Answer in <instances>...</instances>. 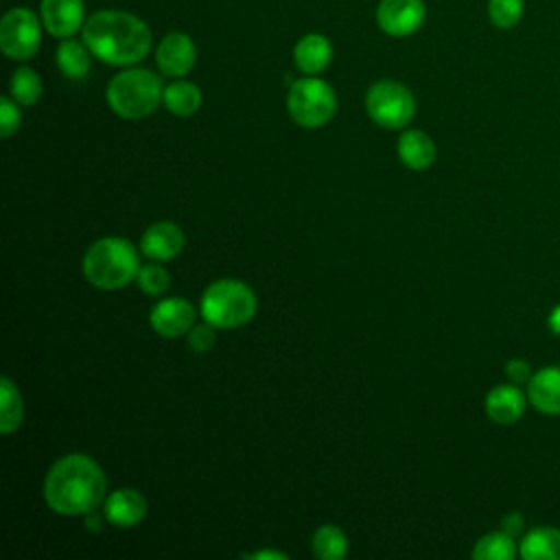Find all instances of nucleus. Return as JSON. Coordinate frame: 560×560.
Segmentation results:
<instances>
[{
	"label": "nucleus",
	"mask_w": 560,
	"mask_h": 560,
	"mask_svg": "<svg viewBox=\"0 0 560 560\" xmlns=\"http://www.w3.org/2000/svg\"><path fill=\"white\" fill-rule=\"evenodd\" d=\"M107 477L103 468L83 453L57 459L44 479V501L61 516H85L105 501Z\"/></svg>",
	"instance_id": "f257e3e1"
},
{
	"label": "nucleus",
	"mask_w": 560,
	"mask_h": 560,
	"mask_svg": "<svg viewBox=\"0 0 560 560\" xmlns=\"http://www.w3.org/2000/svg\"><path fill=\"white\" fill-rule=\"evenodd\" d=\"M81 39L92 57L109 66H136L151 50V31L133 13L103 9L92 13L83 28Z\"/></svg>",
	"instance_id": "f03ea898"
},
{
	"label": "nucleus",
	"mask_w": 560,
	"mask_h": 560,
	"mask_svg": "<svg viewBox=\"0 0 560 560\" xmlns=\"http://www.w3.org/2000/svg\"><path fill=\"white\" fill-rule=\"evenodd\" d=\"M81 269L85 280L96 289L116 291L136 280L140 269V256L127 238L105 236L88 247Z\"/></svg>",
	"instance_id": "7ed1b4c3"
},
{
	"label": "nucleus",
	"mask_w": 560,
	"mask_h": 560,
	"mask_svg": "<svg viewBox=\"0 0 560 560\" xmlns=\"http://www.w3.org/2000/svg\"><path fill=\"white\" fill-rule=\"evenodd\" d=\"M105 96L114 114L127 120H138L158 109L164 96V85L155 72L127 66V70L112 77Z\"/></svg>",
	"instance_id": "20e7f679"
},
{
	"label": "nucleus",
	"mask_w": 560,
	"mask_h": 560,
	"mask_svg": "<svg viewBox=\"0 0 560 560\" xmlns=\"http://www.w3.org/2000/svg\"><path fill=\"white\" fill-rule=\"evenodd\" d=\"M258 302L252 287L234 278H221L206 287L199 311L214 328H238L256 315Z\"/></svg>",
	"instance_id": "39448f33"
},
{
	"label": "nucleus",
	"mask_w": 560,
	"mask_h": 560,
	"mask_svg": "<svg viewBox=\"0 0 560 560\" xmlns=\"http://www.w3.org/2000/svg\"><path fill=\"white\" fill-rule=\"evenodd\" d=\"M287 109L293 122L306 129H315L335 116L337 94L324 79L306 74L291 83L287 94Z\"/></svg>",
	"instance_id": "423d86ee"
},
{
	"label": "nucleus",
	"mask_w": 560,
	"mask_h": 560,
	"mask_svg": "<svg viewBox=\"0 0 560 560\" xmlns=\"http://www.w3.org/2000/svg\"><path fill=\"white\" fill-rule=\"evenodd\" d=\"M365 112L378 127L402 129L416 114V98L407 85L381 79L365 94Z\"/></svg>",
	"instance_id": "0eeeda50"
},
{
	"label": "nucleus",
	"mask_w": 560,
	"mask_h": 560,
	"mask_svg": "<svg viewBox=\"0 0 560 560\" xmlns=\"http://www.w3.org/2000/svg\"><path fill=\"white\" fill-rule=\"evenodd\" d=\"M42 22L28 7H13L0 20V48L9 59L26 61L42 44Z\"/></svg>",
	"instance_id": "6e6552de"
},
{
	"label": "nucleus",
	"mask_w": 560,
	"mask_h": 560,
	"mask_svg": "<svg viewBox=\"0 0 560 560\" xmlns=\"http://www.w3.org/2000/svg\"><path fill=\"white\" fill-rule=\"evenodd\" d=\"M427 18L424 0H381L376 7V24L392 37L413 35Z\"/></svg>",
	"instance_id": "1a4fd4ad"
},
{
	"label": "nucleus",
	"mask_w": 560,
	"mask_h": 560,
	"mask_svg": "<svg viewBox=\"0 0 560 560\" xmlns=\"http://www.w3.org/2000/svg\"><path fill=\"white\" fill-rule=\"evenodd\" d=\"M197 311L186 298H164L160 300L149 315L151 328L166 339H175L182 335H188V330L195 326Z\"/></svg>",
	"instance_id": "9d476101"
},
{
	"label": "nucleus",
	"mask_w": 560,
	"mask_h": 560,
	"mask_svg": "<svg viewBox=\"0 0 560 560\" xmlns=\"http://www.w3.org/2000/svg\"><path fill=\"white\" fill-rule=\"evenodd\" d=\"M195 42L186 33H168L160 39L155 50V63L164 77L182 79L195 66Z\"/></svg>",
	"instance_id": "9b49d317"
},
{
	"label": "nucleus",
	"mask_w": 560,
	"mask_h": 560,
	"mask_svg": "<svg viewBox=\"0 0 560 560\" xmlns=\"http://www.w3.org/2000/svg\"><path fill=\"white\" fill-rule=\"evenodd\" d=\"M39 18L52 37L66 39L83 28L85 4L83 0H42Z\"/></svg>",
	"instance_id": "f8f14e48"
},
{
	"label": "nucleus",
	"mask_w": 560,
	"mask_h": 560,
	"mask_svg": "<svg viewBox=\"0 0 560 560\" xmlns=\"http://www.w3.org/2000/svg\"><path fill=\"white\" fill-rule=\"evenodd\" d=\"M184 243H186V238H184V232L177 223L160 221V223H153L144 230V234L140 238V252L149 260L166 262L184 249Z\"/></svg>",
	"instance_id": "ddd939ff"
},
{
	"label": "nucleus",
	"mask_w": 560,
	"mask_h": 560,
	"mask_svg": "<svg viewBox=\"0 0 560 560\" xmlns=\"http://www.w3.org/2000/svg\"><path fill=\"white\" fill-rule=\"evenodd\" d=\"M527 392L514 383H503L486 394V413L497 424H514L523 418L527 407Z\"/></svg>",
	"instance_id": "4468645a"
},
{
	"label": "nucleus",
	"mask_w": 560,
	"mask_h": 560,
	"mask_svg": "<svg viewBox=\"0 0 560 560\" xmlns=\"http://www.w3.org/2000/svg\"><path fill=\"white\" fill-rule=\"evenodd\" d=\"M527 400L545 416H560V365H545L532 374Z\"/></svg>",
	"instance_id": "2eb2a0df"
},
{
	"label": "nucleus",
	"mask_w": 560,
	"mask_h": 560,
	"mask_svg": "<svg viewBox=\"0 0 560 560\" xmlns=\"http://www.w3.org/2000/svg\"><path fill=\"white\" fill-rule=\"evenodd\" d=\"M147 516V499L133 488H118L105 499V518L116 527H133Z\"/></svg>",
	"instance_id": "dca6fc26"
},
{
	"label": "nucleus",
	"mask_w": 560,
	"mask_h": 560,
	"mask_svg": "<svg viewBox=\"0 0 560 560\" xmlns=\"http://www.w3.org/2000/svg\"><path fill=\"white\" fill-rule=\"evenodd\" d=\"M332 59V44L322 33H308L293 46V61L304 74H319Z\"/></svg>",
	"instance_id": "f3484780"
},
{
	"label": "nucleus",
	"mask_w": 560,
	"mask_h": 560,
	"mask_svg": "<svg viewBox=\"0 0 560 560\" xmlns=\"http://www.w3.org/2000/svg\"><path fill=\"white\" fill-rule=\"evenodd\" d=\"M396 153L400 162L413 171H424L435 162V144L420 129H407L396 142Z\"/></svg>",
	"instance_id": "a211bd4d"
},
{
	"label": "nucleus",
	"mask_w": 560,
	"mask_h": 560,
	"mask_svg": "<svg viewBox=\"0 0 560 560\" xmlns=\"http://www.w3.org/2000/svg\"><path fill=\"white\" fill-rule=\"evenodd\" d=\"M518 556L523 560H560V529L558 527H534L521 545Z\"/></svg>",
	"instance_id": "6ab92c4d"
},
{
	"label": "nucleus",
	"mask_w": 560,
	"mask_h": 560,
	"mask_svg": "<svg viewBox=\"0 0 560 560\" xmlns=\"http://www.w3.org/2000/svg\"><path fill=\"white\" fill-rule=\"evenodd\" d=\"M201 90L195 83L175 79L164 88L162 103L175 116H192L201 107Z\"/></svg>",
	"instance_id": "aec40b11"
},
{
	"label": "nucleus",
	"mask_w": 560,
	"mask_h": 560,
	"mask_svg": "<svg viewBox=\"0 0 560 560\" xmlns=\"http://www.w3.org/2000/svg\"><path fill=\"white\" fill-rule=\"evenodd\" d=\"M90 48L72 37H66L57 46V66L68 79H83L90 72Z\"/></svg>",
	"instance_id": "412c9836"
},
{
	"label": "nucleus",
	"mask_w": 560,
	"mask_h": 560,
	"mask_svg": "<svg viewBox=\"0 0 560 560\" xmlns=\"http://www.w3.org/2000/svg\"><path fill=\"white\" fill-rule=\"evenodd\" d=\"M22 418H24V405H22L20 389L11 378L4 376L0 381V431L4 435L13 433L22 424Z\"/></svg>",
	"instance_id": "4be33fe9"
},
{
	"label": "nucleus",
	"mask_w": 560,
	"mask_h": 560,
	"mask_svg": "<svg viewBox=\"0 0 560 560\" xmlns=\"http://www.w3.org/2000/svg\"><path fill=\"white\" fill-rule=\"evenodd\" d=\"M311 551L319 560H341L348 553V538L337 525H322L313 534Z\"/></svg>",
	"instance_id": "5701e85b"
},
{
	"label": "nucleus",
	"mask_w": 560,
	"mask_h": 560,
	"mask_svg": "<svg viewBox=\"0 0 560 560\" xmlns=\"http://www.w3.org/2000/svg\"><path fill=\"white\" fill-rule=\"evenodd\" d=\"M514 556H516L514 536H510L503 529L481 536L472 547L475 560H512Z\"/></svg>",
	"instance_id": "b1692460"
},
{
	"label": "nucleus",
	"mask_w": 560,
	"mask_h": 560,
	"mask_svg": "<svg viewBox=\"0 0 560 560\" xmlns=\"http://www.w3.org/2000/svg\"><path fill=\"white\" fill-rule=\"evenodd\" d=\"M9 92L11 98L24 107H31L39 101L44 88H42V79L39 74L28 68V66H20L13 74H11V83H9Z\"/></svg>",
	"instance_id": "393cba45"
},
{
	"label": "nucleus",
	"mask_w": 560,
	"mask_h": 560,
	"mask_svg": "<svg viewBox=\"0 0 560 560\" xmlns=\"http://www.w3.org/2000/svg\"><path fill=\"white\" fill-rule=\"evenodd\" d=\"M525 13V0H488V20L494 28H514Z\"/></svg>",
	"instance_id": "a878e982"
},
{
	"label": "nucleus",
	"mask_w": 560,
	"mask_h": 560,
	"mask_svg": "<svg viewBox=\"0 0 560 560\" xmlns=\"http://www.w3.org/2000/svg\"><path fill=\"white\" fill-rule=\"evenodd\" d=\"M136 282L138 287L147 293V295H164L171 287V273L166 267H162L158 260L153 262H147V265H140L138 269V276H136Z\"/></svg>",
	"instance_id": "bb28decb"
},
{
	"label": "nucleus",
	"mask_w": 560,
	"mask_h": 560,
	"mask_svg": "<svg viewBox=\"0 0 560 560\" xmlns=\"http://www.w3.org/2000/svg\"><path fill=\"white\" fill-rule=\"evenodd\" d=\"M18 105L20 103H15L11 96L0 98V136L2 138H9L20 129L22 114H20Z\"/></svg>",
	"instance_id": "cd10ccee"
},
{
	"label": "nucleus",
	"mask_w": 560,
	"mask_h": 560,
	"mask_svg": "<svg viewBox=\"0 0 560 560\" xmlns=\"http://www.w3.org/2000/svg\"><path fill=\"white\" fill-rule=\"evenodd\" d=\"M186 337H188L190 350H195V352H208V350L214 346V326L208 324V322H203V324H199V326H192Z\"/></svg>",
	"instance_id": "c85d7f7f"
},
{
	"label": "nucleus",
	"mask_w": 560,
	"mask_h": 560,
	"mask_svg": "<svg viewBox=\"0 0 560 560\" xmlns=\"http://www.w3.org/2000/svg\"><path fill=\"white\" fill-rule=\"evenodd\" d=\"M532 365L525 359H510L505 363V376L510 378V383L514 385H527L532 378Z\"/></svg>",
	"instance_id": "c756f323"
},
{
	"label": "nucleus",
	"mask_w": 560,
	"mask_h": 560,
	"mask_svg": "<svg viewBox=\"0 0 560 560\" xmlns=\"http://www.w3.org/2000/svg\"><path fill=\"white\" fill-rule=\"evenodd\" d=\"M501 529L508 532L510 536H518L523 532V516L518 512H510L501 521Z\"/></svg>",
	"instance_id": "7c9ffc66"
},
{
	"label": "nucleus",
	"mask_w": 560,
	"mask_h": 560,
	"mask_svg": "<svg viewBox=\"0 0 560 560\" xmlns=\"http://www.w3.org/2000/svg\"><path fill=\"white\" fill-rule=\"evenodd\" d=\"M243 558H252V560H289L287 553L282 551H271V549H262V551H254V553H247Z\"/></svg>",
	"instance_id": "2f4dec72"
},
{
	"label": "nucleus",
	"mask_w": 560,
	"mask_h": 560,
	"mask_svg": "<svg viewBox=\"0 0 560 560\" xmlns=\"http://www.w3.org/2000/svg\"><path fill=\"white\" fill-rule=\"evenodd\" d=\"M547 324H549L551 332L560 335V304H558L556 308H551V313H549V319H547Z\"/></svg>",
	"instance_id": "473e14b6"
},
{
	"label": "nucleus",
	"mask_w": 560,
	"mask_h": 560,
	"mask_svg": "<svg viewBox=\"0 0 560 560\" xmlns=\"http://www.w3.org/2000/svg\"><path fill=\"white\" fill-rule=\"evenodd\" d=\"M98 523H101V518H98L96 510H92V512H88V514H85V527H88V529L98 532V529H101V527H98Z\"/></svg>",
	"instance_id": "72a5a7b5"
}]
</instances>
